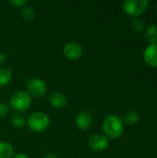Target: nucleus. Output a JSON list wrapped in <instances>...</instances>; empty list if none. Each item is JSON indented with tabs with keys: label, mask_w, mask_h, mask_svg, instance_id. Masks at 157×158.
I'll use <instances>...</instances> for the list:
<instances>
[{
	"label": "nucleus",
	"mask_w": 157,
	"mask_h": 158,
	"mask_svg": "<svg viewBox=\"0 0 157 158\" xmlns=\"http://www.w3.org/2000/svg\"><path fill=\"white\" fill-rule=\"evenodd\" d=\"M103 131L106 137L110 139H118L124 131L123 120L117 115H109L103 122Z\"/></svg>",
	"instance_id": "nucleus-1"
},
{
	"label": "nucleus",
	"mask_w": 157,
	"mask_h": 158,
	"mask_svg": "<svg viewBox=\"0 0 157 158\" xmlns=\"http://www.w3.org/2000/svg\"><path fill=\"white\" fill-rule=\"evenodd\" d=\"M28 128L33 132H42L46 131L50 124L51 120L48 115L43 112L37 111L31 114L26 121Z\"/></svg>",
	"instance_id": "nucleus-2"
},
{
	"label": "nucleus",
	"mask_w": 157,
	"mask_h": 158,
	"mask_svg": "<svg viewBox=\"0 0 157 158\" xmlns=\"http://www.w3.org/2000/svg\"><path fill=\"white\" fill-rule=\"evenodd\" d=\"M9 104L14 111L21 113L30 108L31 105V96L25 91H18L12 94Z\"/></svg>",
	"instance_id": "nucleus-3"
},
{
	"label": "nucleus",
	"mask_w": 157,
	"mask_h": 158,
	"mask_svg": "<svg viewBox=\"0 0 157 158\" xmlns=\"http://www.w3.org/2000/svg\"><path fill=\"white\" fill-rule=\"evenodd\" d=\"M27 93L35 98L43 97L47 91V86L45 82L40 78H30L26 81L25 84Z\"/></svg>",
	"instance_id": "nucleus-4"
},
{
	"label": "nucleus",
	"mask_w": 157,
	"mask_h": 158,
	"mask_svg": "<svg viewBox=\"0 0 157 158\" xmlns=\"http://www.w3.org/2000/svg\"><path fill=\"white\" fill-rule=\"evenodd\" d=\"M148 5V0H126L123 3V9L128 15L138 17L146 10Z\"/></svg>",
	"instance_id": "nucleus-5"
},
{
	"label": "nucleus",
	"mask_w": 157,
	"mask_h": 158,
	"mask_svg": "<svg viewBox=\"0 0 157 158\" xmlns=\"http://www.w3.org/2000/svg\"><path fill=\"white\" fill-rule=\"evenodd\" d=\"M63 54L69 60H77L83 55V47L80 43L70 41L63 46Z\"/></svg>",
	"instance_id": "nucleus-6"
},
{
	"label": "nucleus",
	"mask_w": 157,
	"mask_h": 158,
	"mask_svg": "<svg viewBox=\"0 0 157 158\" xmlns=\"http://www.w3.org/2000/svg\"><path fill=\"white\" fill-rule=\"evenodd\" d=\"M88 145L93 151L102 152L108 146V138L104 134H94L89 139Z\"/></svg>",
	"instance_id": "nucleus-7"
},
{
	"label": "nucleus",
	"mask_w": 157,
	"mask_h": 158,
	"mask_svg": "<svg viewBox=\"0 0 157 158\" xmlns=\"http://www.w3.org/2000/svg\"><path fill=\"white\" fill-rule=\"evenodd\" d=\"M93 122V114L88 110H81L76 118V126L82 131L90 129Z\"/></svg>",
	"instance_id": "nucleus-8"
},
{
	"label": "nucleus",
	"mask_w": 157,
	"mask_h": 158,
	"mask_svg": "<svg viewBox=\"0 0 157 158\" xmlns=\"http://www.w3.org/2000/svg\"><path fill=\"white\" fill-rule=\"evenodd\" d=\"M143 59L149 66L157 68V44H149L144 49Z\"/></svg>",
	"instance_id": "nucleus-9"
},
{
	"label": "nucleus",
	"mask_w": 157,
	"mask_h": 158,
	"mask_svg": "<svg viewBox=\"0 0 157 158\" xmlns=\"http://www.w3.org/2000/svg\"><path fill=\"white\" fill-rule=\"evenodd\" d=\"M49 103L53 107L57 109H62L67 106L68 98L61 92H54L49 96Z\"/></svg>",
	"instance_id": "nucleus-10"
},
{
	"label": "nucleus",
	"mask_w": 157,
	"mask_h": 158,
	"mask_svg": "<svg viewBox=\"0 0 157 158\" xmlns=\"http://www.w3.org/2000/svg\"><path fill=\"white\" fill-rule=\"evenodd\" d=\"M144 37L150 44H157V25H150L144 32Z\"/></svg>",
	"instance_id": "nucleus-11"
},
{
	"label": "nucleus",
	"mask_w": 157,
	"mask_h": 158,
	"mask_svg": "<svg viewBox=\"0 0 157 158\" xmlns=\"http://www.w3.org/2000/svg\"><path fill=\"white\" fill-rule=\"evenodd\" d=\"M14 156L13 146L6 142H0V158H12Z\"/></svg>",
	"instance_id": "nucleus-12"
},
{
	"label": "nucleus",
	"mask_w": 157,
	"mask_h": 158,
	"mask_svg": "<svg viewBox=\"0 0 157 158\" xmlns=\"http://www.w3.org/2000/svg\"><path fill=\"white\" fill-rule=\"evenodd\" d=\"M20 16L21 18L27 21V22H30L33 19H34V16H35V12L33 10V8L30 6H24L21 7L20 9Z\"/></svg>",
	"instance_id": "nucleus-13"
},
{
	"label": "nucleus",
	"mask_w": 157,
	"mask_h": 158,
	"mask_svg": "<svg viewBox=\"0 0 157 158\" xmlns=\"http://www.w3.org/2000/svg\"><path fill=\"white\" fill-rule=\"evenodd\" d=\"M12 78L11 70L7 68H2L0 69V86H6L7 85Z\"/></svg>",
	"instance_id": "nucleus-14"
},
{
	"label": "nucleus",
	"mask_w": 157,
	"mask_h": 158,
	"mask_svg": "<svg viewBox=\"0 0 157 158\" xmlns=\"http://www.w3.org/2000/svg\"><path fill=\"white\" fill-rule=\"evenodd\" d=\"M10 123H11V125H12L14 128H16V129H20V128H22V127L25 125L26 120H25V118H24L21 114H19V113H15V114L12 115L11 118H10Z\"/></svg>",
	"instance_id": "nucleus-15"
},
{
	"label": "nucleus",
	"mask_w": 157,
	"mask_h": 158,
	"mask_svg": "<svg viewBox=\"0 0 157 158\" xmlns=\"http://www.w3.org/2000/svg\"><path fill=\"white\" fill-rule=\"evenodd\" d=\"M139 118H140V115L134 110H130L127 112L124 116V121L129 125L136 124L139 121Z\"/></svg>",
	"instance_id": "nucleus-16"
},
{
	"label": "nucleus",
	"mask_w": 157,
	"mask_h": 158,
	"mask_svg": "<svg viewBox=\"0 0 157 158\" xmlns=\"http://www.w3.org/2000/svg\"><path fill=\"white\" fill-rule=\"evenodd\" d=\"M131 28L134 31L136 32H140L143 30L144 28V21L140 19V18H135L132 21H131Z\"/></svg>",
	"instance_id": "nucleus-17"
},
{
	"label": "nucleus",
	"mask_w": 157,
	"mask_h": 158,
	"mask_svg": "<svg viewBox=\"0 0 157 158\" xmlns=\"http://www.w3.org/2000/svg\"><path fill=\"white\" fill-rule=\"evenodd\" d=\"M9 113V106L6 103H0V118H5Z\"/></svg>",
	"instance_id": "nucleus-18"
},
{
	"label": "nucleus",
	"mask_w": 157,
	"mask_h": 158,
	"mask_svg": "<svg viewBox=\"0 0 157 158\" xmlns=\"http://www.w3.org/2000/svg\"><path fill=\"white\" fill-rule=\"evenodd\" d=\"M9 3L15 6H18V7H22L24 6H26L28 4V1L27 0H10Z\"/></svg>",
	"instance_id": "nucleus-19"
},
{
	"label": "nucleus",
	"mask_w": 157,
	"mask_h": 158,
	"mask_svg": "<svg viewBox=\"0 0 157 158\" xmlns=\"http://www.w3.org/2000/svg\"><path fill=\"white\" fill-rule=\"evenodd\" d=\"M12 158H29L28 156L26 154H23V153H19L17 155H14V156Z\"/></svg>",
	"instance_id": "nucleus-20"
},
{
	"label": "nucleus",
	"mask_w": 157,
	"mask_h": 158,
	"mask_svg": "<svg viewBox=\"0 0 157 158\" xmlns=\"http://www.w3.org/2000/svg\"><path fill=\"white\" fill-rule=\"evenodd\" d=\"M44 158H59L58 157V156L56 155V154H55V153H49V154H47Z\"/></svg>",
	"instance_id": "nucleus-21"
},
{
	"label": "nucleus",
	"mask_w": 157,
	"mask_h": 158,
	"mask_svg": "<svg viewBox=\"0 0 157 158\" xmlns=\"http://www.w3.org/2000/svg\"><path fill=\"white\" fill-rule=\"evenodd\" d=\"M6 62V56L3 53L0 52V65H3Z\"/></svg>",
	"instance_id": "nucleus-22"
},
{
	"label": "nucleus",
	"mask_w": 157,
	"mask_h": 158,
	"mask_svg": "<svg viewBox=\"0 0 157 158\" xmlns=\"http://www.w3.org/2000/svg\"><path fill=\"white\" fill-rule=\"evenodd\" d=\"M156 8H157V7H156Z\"/></svg>",
	"instance_id": "nucleus-23"
}]
</instances>
